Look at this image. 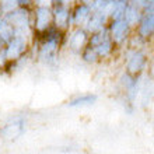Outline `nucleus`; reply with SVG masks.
<instances>
[{
  "mask_svg": "<svg viewBox=\"0 0 154 154\" xmlns=\"http://www.w3.org/2000/svg\"><path fill=\"white\" fill-rule=\"evenodd\" d=\"M95 100H97V97H95V95H93V94H85V95H80V97L73 98V100L69 102V105L70 106L90 105V104H93Z\"/></svg>",
  "mask_w": 154,
  "mask_h": 154,
  "instance_id": "obj_3",
  "label": "nucleus"
},
{
  "mask_svg": "<svg viewBox=\"0 0 154 154\" xmlns=\"http://www.w3.org/2000/svg\"><path fill=\"white\" fill-rule=\"evenodd\" d=\"M53 20V13H51L49 7L46 6H39L35 11V20H34V24L39 31H44L48 27H51Z\"/></svg>",
  "mask_w": 154,
  "mask_h": 154,
  "instance_id": "obj_1",
  "label": "nucleus"
},
{
  "mask_svg": "<svg viewBox=\"0 0 154 154\" xmlns=\"http://www.w3.org/2000/svg\"><path fill=\"white\" fill-rule=\"evenodd\" d=\"M23 132V123L21 122H14V123H8L0 130V134L6 139H14L20 136Z\"/></svg>",
  "mask_w": 154,
  "mask_h": 154,
  "instance_id": "obj_2",
  "label": "nucleus"
}]
</instances>
